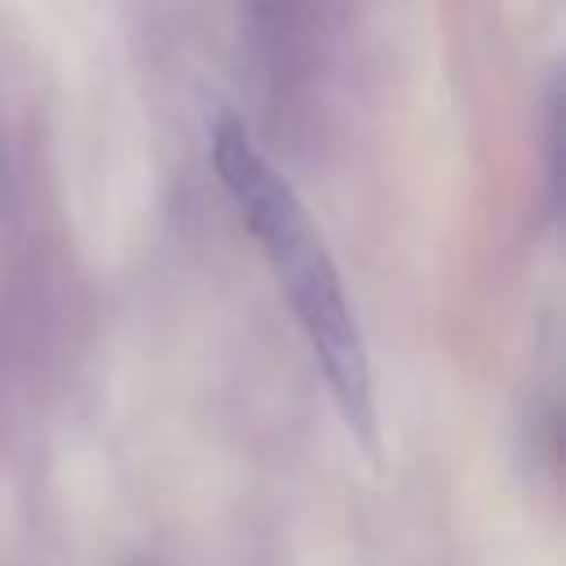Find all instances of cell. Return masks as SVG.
<instances>
[{
  "mask_svg": "<svg viewBox=\"0 0 566 566\" xmlns=\"http://www.w3.org/2000/svg\"><path fill=\"white\" fill-rule=\"evenodd\" d=\"M212 168L230 190L239 217L248 221L252 239L261 243L323 376L327 389L349 424V433L371 447L376 442V398H371V358L349 310L345 283L332 265L323 234L314 230L310 212L292 195V186L261 159L248 128L234 115H221L212 128Z\"/></svg>",
  "mask_w": 566,
  "mask_h": 566,
  "instance_id": "1",
  "label": "cell"
}]
</instances>
